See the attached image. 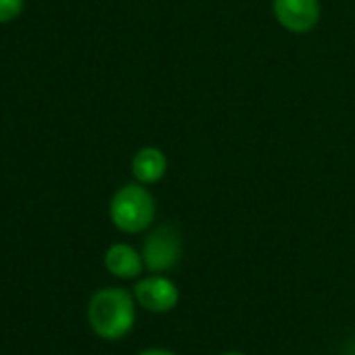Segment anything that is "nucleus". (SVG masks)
Instances as JSON below:
<instances>
[{
	"label": "nucleus",
	"mask_w": 355,
	"mask_h": 355,
	"mask_svg": "<svg viewBox=\"0 0 355 355\" xmlns=\"http://www.w3.org/2000/svg\"><path fill=\"white\" fill-rule=\"evenodd\" d=\"M105 268L115 278L132 280V278H138L142 274L144 259H142V253L136 251L132 245L115 243L105 251Z\"/></svg>",
	"instance_id": "6"
},
{
	"label": "nucleus",
	"mask_w": 355,
	"mask_h": 355,
	"mask_svg": "<svg viewBox=\"0 0 355 355\" xmlns=\"http://www.w3.org/2000/svg\"><path fill=\"white\" fill-rule=\"evenodd\" d=\"M88 324L92 332L107 340L123 338L136 322L134 293L119 286L98 288L88 301Z\"/></svg>",
	"instance_id": "1"
},
{
	"label": "nucleus",
	"mask_w": 355,
	"mask_h": 355,
	"mask_svg": "<svg viewBox=\"0 0 355 355\" xmlns=\"http://www.w3.org/2000/svg\"><path fill=\"white\" fill-rule=\"evenodd\" d=\"M157 205L148 189L140 182L123 184L109 201V218L113 226L125 234H138L150 228Z\"/></svg>",
	"instance_id": "2"
},
{
	"label": "nucleus",
	"mask_w": 355,
	"mask_h": 355,
	"mask_svg": "<svg viewBox=\"0 0 355 355\" xmlns=\"http://www.w3.org/2000/svg\"><path fill=\"white\" fill-rule=\"evenodd\" d=\"M134 299L150 313H167L180 301V291L163 274H150L134 284Z\"/></svg>",
	"instance_id": "4"
},
{
	"label": "nucleus",
	"mask_w": 355,
	"mask_h": 355,
	"mask_svg": "<svg viewBox=\"0 0 355 355\" xmlns=\"http://www.w3.org/2000/svg\"><path fill=\"white\" fill-rule=\"evenodd\" d=\"M272 11L276 21L293 34H307L320 24V0H274Z\"/></svg>",
	"instance_id": "5"
},
{
	"label": "nucleus",
	"mask_w": 355,
	"mask_h": 355,
	"mask_svg": "<svg viewBox=\"0 0 355 355\" xmlns=\"http://www.w3.org/2000/svg\"><path fill=\"white\" fill-rule=\"evenodd\" d=\"M144 268L153 274L171 270L182 257V232L173 224H161L153 228L142 243Z\"/></svg>",
	"instance_id": "3"
},
{
	"label": "nucleus",
	"mask_w": 355,
	"mask_h": 355,
	"mask_svg": "<svg viewBox=\"0 0 355 355\" xmlns=\"http://www.w3.org/2000/svg\"><path fill=\"white\" fill-rule=\"evenodd\" d=\"M138 355H175V353H173V351H169V349L153 347V349H146V351H142V353H138Z\"/></svg>",
	"instance_id": "9"
},
{
	"label": "nucleus",
	"mask_w": 355,
	"mask_h": 355,
	"mask_svg": "<svg viewBox=\"0 0 355 355\" xmlns=\"http://www.w3.org/2000/svg\"><path fill=\"white\" fill-rule=\"evenodd\" d=\"M26 9V0H0V26L13 24Z\"/></svg>",
	"instance_id": "8"
},
{
	"label": "nucleus",
	"mask_w": 355,
	"mask_h": 355,
	"mask_svg": "<svg viewBox=\"0 0 355 355\" xmlns=\"http://www.w3.org/2000/svg\"><path fill=\"white\" fill-rule=\"evenodd\" d=\"M222 355H245V353H241V351H228V353H222Z\"/></svg>",
	"instance_id": "10"
},
{
	"label": "nucleus",
	"mask_w": 355,
	"mask_h": 355,
	"mask_svg": "<svg viewBox=\"0 0 355 355\" xmlns=\"http://www.w3.org/2000/svg\"><path fill=\"white\" fill-rule=\"evenodd\" d=\"M165 171H167V157L157 146H142L132 157V175L136 178V182L144 187L163 180Z\"/></svg>",
	"instance_id": "7"
}]
</instances>
